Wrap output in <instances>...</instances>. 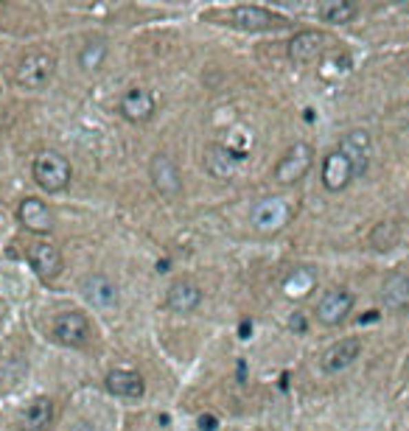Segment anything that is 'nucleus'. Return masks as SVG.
Returning <instances> with one entry per match:
<instances>
[{"label":"nucleus","mask_w":409,"mask_h":431,"mask_svg":"<svg viewBox=\"0 0 409 431\" xmlns=\"http://www.w3.org/2000/svg\"><path fill=\"white\" fill-rule=\"evenodd\" d=\"M54 336L67 348H81L90 341V322L81 311H65L54 319Z\"/></svg>","instance_id":"obj_10"},{"label":"nucleus","mask_w":409,"mask_h":431,"mask_svg":"<svg viewBox=\"0 0 409 431\" xmlns=\"http://www.w3.org/2000/svg\"><path fill=\"white\" fill-rule=\"evenodd\" d=\"M314 286H317V275L311 269H295L283 280V294L292 299H303L308 297V291H314Z\"/></svg>","instance_id":"obj_23"},{"label":"nucleus","mask_w":409,"mask_h":431,"mask_svg":"<svg viewBox=\"0 0 409 431\" xmlns=\"http://www.w3.org/2000/svg\"><path fill=\"white\" fill-rule=\"evenodd\" d=\"M325 48V34L322 31H300L289 39V59L297 62V65H306V62H314Z\"/></svg>","instance_id":"obj_18"},{"label":"nucleus","mask_w":409,"mask_h":431,"mask_svg":"<svg viewBox=\"0 0 409 431\" xmlns=\"http://www.w3.org/2000/svg\"><path fill=\"white\" fill-rule=\"evenodd\" d=\"M104 383L118 398H140L146 392V383L135 370H109Z\"/></svg>","instance_id":"obj_20"},{"label":"nucleus","mask_w":409,"mask_h":431,"mask_svg":"<svg viewBox=\"0 0 409 431\" xmlns=\"http://www.w3.org/2000/svg\"><path fill=\"white\" fill-rule=\"evenodd\" d=\"M241 162L244 160L233 157L222 143H211L204 149V168H208V174L216 180H233L241 171Z\"/></svg>","instance_id":"obj_17"},{"label":"nucleus","mask_w":409,"mask_h":431,"mask_svg":"<svg viewBox=\"0 0 409 431\" xmlns=\"http://www.w3.org/2000/svg\"><path fill=\"white\" fill-rule=\"evenodd\" d=\"M17 219H20V224H23L25 230H31V233H48V230L54 227V213H51V207H48L45 202L34 199V196H28V199L20 202Z\"/></svg>","instance_id":"obj_16"},{"label":"nucleus","mask_w":409,"mask_h":431,"mask_svg":"<svg viewBox=\"0 0 409 431\" xmlns=\"http://www.w3.org/2000/svg\"><path fill=\"white\" fill-rule=\"evenodd\" d=\"M395 244H398V227H395V222H379V224L370 230V246L387 252V249H392Z\"/></svg>","instance_id":"obj_24"},{"label":"nucleus","mask_w":409,"mask_h":431,"mask_svg":"<svg viewBox=\"0 0 409 431\" xmlns=\"http://www.w3.org/2000/svg\"><path fill=\"white\" fill-rule=\"evenodd\" d=\"M31 177L43 191L59 193L70 185L73 171H70V162L59 151H39L34 157V165H31Z\"/></svg>","instance_id":"obj_3"},{"label":"nucleus","mask_w":409,"mask_h":431,"mask_svg":"<svg viewBox=\"0 0 409 431\" xmlns=\"http://www.w3.org/2000/svg\"><path fill=\"white\" fill-rule=\"evenodd\" d=\"M202 306V288L193 280H177L166 291V308L174 314H191Z\"/></svg>","instance_id":"obj_15"},{"label":"nucleus","mask_w":409,"mask_h":431,"mask_svg":"<svg viewBox=\"0 0 409 431\" xmlns=\"http://www.w3.org/2000/svg\"><path fill=\"white\" fill-rule=\"evenodd\" d=\"M199 428H202V431H213V428H216V417L202 414V417H199Z\"/></svg>","instance_id":"obj_26"},{"label":"nucleus","mask_w":409,"mask_h":431,"mask_svg":"<svg viewBox=\"0 0 409 431\" xmlns=\"http://www.w3.org/2000/svg\"><path fill=\"white\" fill-rule=\"evenodd\" d=\"M54 423V401L51 398H34L20 412V425L25 431H45Z\"/></svg>","instance_id":"obj_21"},{"label":"nucleus","mask_w":409,"mask_h":431,"mask_svg":"<svg viewBox=\"0 0 409 431\" xmlns=\"http://www.w3.org/2000/svg\"><path fill=\"white\" fill-rule=\"evenodd\" d=\"M381 306L390 314H403L409 311V275L395 269L384 277L381 283Z\"/></svg>","instance_id":"obj_13"},{"label":"nucleus","mask_w":409,"mask_h":431,"mask_svg":"<svg viewBox=\"0 0 409 431\" xmlns=\"http://www.w3.org/2000/svg\"><path fill=\"white\" fill-rule=\"evenodd\" d=\"M54 73H56V56L48 48H34L17 62L14 81L23 90H43L54 78Z\"/></svg>","instance_id":"obj_2"},{"label":"nucleus","mask_w":409,"mask_h":431,"mask_svg":"<svg viewBox=\"0 0 409 431\" xmlns=\"http://www.w3.org/2000/svg\"><path fill=\"white\" fill-rule=\"evenodd\" d=\"M224 23L238 31H272V28H283L286 17H280L264 6H233V9H227Z\"/></svg>","instance_id":"obj_5"},{"label":"nucleus","mask_w":409,"mask_h":431,"mask_svg":"<svg viewBox=\"0 0 409 431\" xmlns=\"http://www.w3.org/2000/svg\"><path fill=\"white\" fill-rule=\"evenodd\" d=\"M157 109V98L146 87H129L118 101V112L129 123H146Z\"/></svg>","instance_id":"obj_9"},{"label":"nucleus","mask_w":409,"mask_h":431,"mask_svg":"<svg viewBox=\"0 0 409 431\" xmlns=\"http://www.w3.org/2000/svg\"><path fill=\"white\" fill-rule=\"evenodd\" d=\"M361 353V339L356 336H348V339H339L337 344H331L328 350L322 353L319 359V370L322 372H328V375H337L342 370H348Z\"/></svg>","instance_id":"obj_12"},{"label":"nucleus","mask_w":409,"mask_h":431,"mask_svg":"<svg viewBox=\"0 0 409 431\" xmlns=\"http://www.w3.org/2000/svg\"><path fill=\"white\" fill-rule=\"evenodd\" d=\"M81 291H85V299L90 306L96 308H109L115 306V299H118V288L109 277L104 275H87L85 280H81Z\"/></svg>","instance_id":"obj_19"},{"label":"nucleus","mask_w":409,"mask_h":431,"mask_svg":"<svg viewBox=\"0 0 409 431\" xmlns=\"http://www.w3.org/2000/svg\"><path fill=\"white\" fill-rule=\"evenodd\" d=\"M149 177H151V185L160 196L166 199H174L180 191H182V177H180V168L171 157L166 154H154L151 162H149Z\"/></svg>","instance_id":"obj_7"},{"label":"nucleus","mask_w":409,"mask_h":431,"mask_svg":"<svg viewBox=\"0 0 409 431\" xmlns=\"http://www.w3.org/2000/svg\"><path fill=\"white\" fill-rule=\"evenodd\" d=\"M295 216V202L286 199V196H266V199H258L250 210V224L255 233L261 235H275L280 233L286 224L292 222Z\"/></svg>","instance_id":"obj_1"},{"label":"nucleus","mask_w":409,"mask_h":431,"mask_svg":"<svg viewBox=\"0 0 409 431\" xmlns=\"http://www.w3.org/2000/svg\"><path fill=\"white\" fill-rule=\"evenodd\" d=\"M353 177H356L353 174V165L348 162V157L342 151L334 149L328 157L322 160V185H325V191L339 193V191H345L350 185Z\"/></svg>","instance_id":"obj_14"},{"label":"nucleus","mask_w":409,"mask_h":431,"mask_svg":"<svg viewBox=\"0 0 409 431\" xmlns=\"http://www.w3.org/2000/svg\"><path fill=\"white\" fill-rule=\"evenodd\" d=\"M353 308V294L348 288H328L319 299H317V319L325 325V328H337L339 322L348 319Z\"/></svg>","instance_id":"obj_6"},{"label":"nucleus","mask_w":409,"mask_h":431,"mask_svg":"<svg viewBox=\"0 0 409 431\" xmlns=\"http://www.w3.org/2000/svg\"><path fill=\"white\" fill-rule=\"evenodd\" d=\"M292 328H295V330H306V322H303V317H292Z\"/></svg>","instance_id":"obj_27"},{"label":"nucleus","mask_w":409,"mask_h":431,"mask_svg":"<svg viewBox=\"0 0 409 431\" xmlns=\"http://www.w3.org/2000/svg\"><path fill=\"white\" fill-rule=\"evenodd\" d=\"M337 151H342L348 157V162L353 165V174L361 177L367 165H370V157H373V140L364 129H350L348 135H342Z\"/></svg>","instance_id":"obj_8"},{"label":"nucleus","mask_w":409,"mask_h":431,"mask_svg":"<svg viewBox=\"0 0 409 431\" xmlns=\"http://www.w3.org/2000/svg\"><path fill=\"white\" fill-rule=\"evenodd\" d=\"M104 56H107L104 42H87V45L81 48V54H78V65L85 70H98L104 65Z\"/></svg>","instance_id":"obj_25"},{"label":"nucleus","mask_w":409,"mask_h":431,"mask_svg":"<svg viewBox=\"0 0 409 431\" xmlns=\"http://www.w3.org/2000/svg\"><path fill=\"white\" fill-rule=\"evenodd\" d=\"M28 264H31V269L43 277V280H54L59 272H62V266H65V261H62V252H59V246H54V244H48V241H34V244H28Z\"/></svg>","instance_id":"obj_11"},{"label":"nucleus","mask_w":409,"mask_h":431,"mask_svg":"<svg viewBox=\"0 0 409 431\" xmlns=\"http://www.w3.org/2000/svg\"><path fill=\"white\" fill-rule=\"evenodd\" d=\"M311 162H314V149L308 143H295L283 151V157L277 160V165L272 171V177L277 185H295L311 171Z\"/></svg>","instance_id":"obj_4"},{"label":"nucleus","mask_w":409,"mask_h":431,"mask_svg":"<svg viewBox=\"0 0 409 431\" xmlns=\"http://www.w3.org/2000/svg\"><path fill=\"white\" fill-rule=\"evenodd\" d=\"M317 17L322 23H334V25H345L359 14V6L350 3V0H325V3H317Z\"/></svg>","instance_id":"obj_22"}]
</instances>
